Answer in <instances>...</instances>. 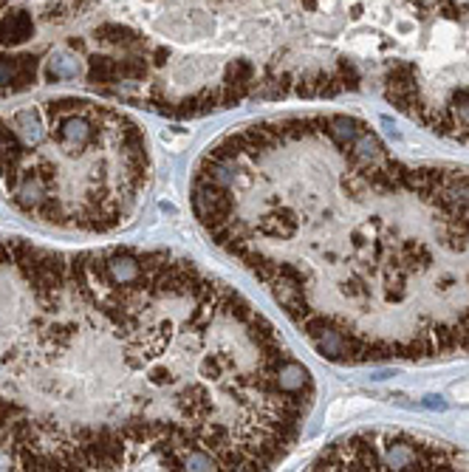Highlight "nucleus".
Masks as SVG:
<instances>
[{
  "instance_id": "nucleus-3",
  "label": "nucleus",
  "mask_w": 469,
  "mask_h": 472,
  "mask_svg": "<svg viewBox=\"0 0 469 472\" xmlns=\"http://www.w3.org/2000/svg\"><path fill=\"white\" fill-rule=\"evenodd\" d=\"M147 181V136L116 108L63 96L0 116V192L43 223L110 232Z\"/></svg>"
},
{
  "instance_id": "nucleus-5",
  "label": "nucleus",
  "mask_w": 469,
  "mask_h": 472,
  "mask_svg": "<svg viewBox=\"0 0 469 472\" xmlns=\"http://www.w3.org/2000/svg\"><path fill=\"white\" fill-rule=\"evenodd\" d=\"M34 37V17L26 9H6L0 15V48L15 51Z\"/></svg>"
},
{
  "instance_id": "nucleus-1",
  "label": "nucleus",
  "mask_w": 469,
  "mask_h": 472,
  "mask_svg": "<svg viewBox=\"0 0 469 472\" xmlns=\"http://www.w3.org/2000/svg\"><path fill=\"white\" fill-rule=\"evenodd\" d=\"M314 396L280 331L195 260L0 238V452L15 469H272Z\"/></svg>"
},
{
  "instance_id": "nucleus-4",
  "label": "nucleus",
  "mask_w": 469,
  "mask_h": 472,
  "mask_svg": "<svg viewBox=\"0 0 469 472\" xmlns=\"http://www.w3.org/2000/svg\"><path fill=\"white\" fill-rule=\"evenodd\" d=\"M311 469H469V455L446 441L382 430L334 441L311 461Z\"/></svg>"
},
{
  "instance_id": "nucleus-2",
  "label": "nucleus",
  "mask_w": 469,
  "mask_h": 472,
  "mask_svg": "<svg viewBox=\"0 0 469 472\" xmlns=\"http://www.w3.org/2000/svg\"><path fill=\"white\" fill-rule=\"evenodd\" d=\"M201 229L336 365L469 356V170L348 113L258 119L201 153Z\"/></svg>"
}]
</instances>
